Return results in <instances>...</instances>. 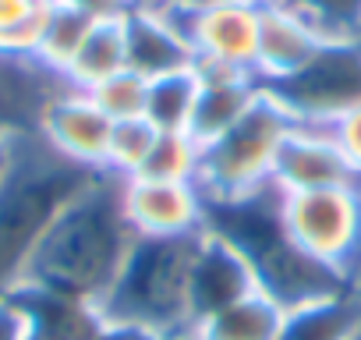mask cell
<instances>
[{
  "label": "cell",
  "mask_w": 361,
  "mask_h": 340,
  "mask_svg": "<svg viewBox=\"0 0 361 340\" xmlns=\"http://www.w3.org/2000/svg\"><path fill=\"white\" fill-rule=\"evenodd\" d=\"M135 238L124 217V181L103 170L57 213L25 280L99 305Z\"/></svg>",
  "instance_id": "6da1fadb"
},
{
  "label": "cell",
  "mask_w": 361,
  "mask_h": 340,
  "mask_svg": "<svg viewBox=\"0 0 361 340\" xmlns=\"http://www.w3.org/2000/svg\"><path fill=\"white\" fill-rule=\"evenodd\" d=\"M206 231L227 238L248 259L259 291L269 294L287 312L354 287L350 273L294 245V238L283 227L276 185H266L238 199L206 202Z\"/></svg>",
  "instance_id": "7a4b0ae2"
},
{
  "label": "cell",
  "mask_w": 361,
  "mask_h": 340,
  "mask_svg": "<svg viewBox=\"0 0 361 340\" xmlns=\"http://www.w3.org/2000/svg\"><path fill=\"white\" fill-rule=\"evenodd\" d=\"M103 170L57 156L36 131L22 135L11 178L0 185V301L15 294L57 213Z\"/></svg>",
  "instance_id": "3957f363"
},
{
  "label": "cell",
  "mask_w": 361,
  "mask_h": 340,
  "mask_svg": "<svg viewBox=\"0 0 361 340\" xmlns=\"http://www.w3.org/2000/svg\"><path fill=\"white\" fill-rule=\"evenodd\" d=\"M199 234L135 238L121 273L114 277L110 291L99 298L103 322H124L177 340H195L188 280H192V255Z\"/></svg>",
  "instance_id": "277c9868"
},
{
  "label": "cell",
  "mask_w": 361,
  "mask_h": 340,
  "mask_svg": "<svg viewBox=\"0 0 361 340\" xmlns=\"http://www.w3.org/2000/svg\"><path fill=\"white\" fill-rule=\"evenodd\" d=\"M290 128H294V117L269 92H262L255 107L231 131L202 145L199 188L206 202L238 199V195L273 185V166Z\"/></svg>",
  "instance_id": "5b68a950"
},
{
  "label": "cell",
  "mask_w": 361,
  "mask_h": 340,
  "mask_svg": "<svg viewBox=\"0 0 361 340\" xmlns=\"http://www.w3.org/2000/svg\"><path fill=\"white\" fill-rule=\"evenodd\" d=\"M280 213L298 248L350 277L361 273V185L280 192Z\"/></svg>",
  "instance_id": "8992f818"
},
{
  "label": "cell",
  "mask_w": 361,
  "mask_h": 340,
  "mask_svg": "<svg viewBox=\"0 0 361 340\" xmlns=\"http://www.w3.org/2000/svg\"><path fill=\"white\" fill-rule=\"evenodd\" d=\"M124 217L138 238H192L206 231V195L195 181H124Z\"/></svg>",
  "instance_id": "52a82bcc"
},
{
  "label": "cell",
  "mask_w": 361,
  "mask_h": 340,
  "mask_svg": "<svg viewBox=\"0 0 361 340\" xmlns=\"http://www.w3.org/2000/svg\"><path fill=\"white\" fill-rule=\"evenodd\" d=\"M333 43L305 11H298L287 0H262L259 4V57L255 75L262 85L283 82L308 68L326 47Z\"/></svg>",
  "instance_id": "ba28073f"
},
{
  "label": "cell",
  "mask_w": 361,
  "mask_h": 340,
  "mask_svg": "<svg viewBox=\"0 0 361 340\" xmlns=\"http://www.w3.org/2000/svg\"><path fill=\"white\" fill-rule=\"evenodd\" d=\"M36 135L68 163H78L85 170H106V149H110V135H114V121L96 107V99L89 92L78 89H61L39 124Z\"/></svg>",
  "instance_id": "9c48e42d"
},
{
  "label": "cell",
  "mask_w": 361,
  "mask_h": 340,
  "mask_svg": "<svg viewBox=\"0 0 361 340\" xmlns=\"http://www.w3.org/2000/svg\"><path fill=\"white\" fill-rule=\"evenodd\" d=\"M255 291H259V284H255L248 259L227 238L202 231L195 241L192 280H188V305H192L195 336L213 315H220L224 308L238 305L241 298H248Z\"/></svg>",
  "instance_id": "30bf717a"
},
{
  "label": "cell",
  "mask_w": 361,
  "mask_h": 340,
  "mask_svg": "<svg viewBox=\"0 0 361 340\" xmlns=\"http://www.w3.org/2000/svg\"><path fill=\"white\" fill-rule=\"evenodd\" d=\"M188 32L195 61L234 64L255 71L259 57V4H213V8H177Z\"/></svg>",
  "instance_id": "8fae6325"
},
{
  "label": "cell",
  "mask_w": 361,
  "mask_h": 340,
  "mask_svg": "<svg viewBox=\"0 0 361 340\" xmlns=\"http://www.w3.org/2000/svg\"><path fill=\"white\" fill-rule=\"evenodd\" d=\"M273 185L280 192H308V188H333V185H361L350 163L343 159L340 145L333 142L326 124L294 121L290 135L280 145Z\"/></svg>",
  "instance_id": "7c38bea8"
},
{
  "label": "cell",
  "mask_w": 361,
  "mask_h": 340,
  "mask_svg": "<svg viewBox=\"0 0 361 340\" xmlns=\"http://www.w3.org/2000/svg\"><path fill=\"white\" fill-rule=\"evenodd\" d=\"M199 75V99L192 114V135L209 145L224 131H231L266 92L255 71L234 68V64H216V61H195Z\"/></svg>",
  "instance_id": "4fadbf2b"
},
{
  "label": "cell",
  "mask_w": 361,
  "mask_h": 340,
  "mask_svg": "<svg viewBox=\"0 0 361 340\" xmlns=\"http://www.w3.org/2000/svg\"><path fill=\"white\" fill-rule=\"evenodd\" d=\"M177 8H170V11H131L124 18L128 68L138 71L149 82L173 75V71L195 68V50L188 43L185 25H180Z\"/></svg>",
  "instance_id": "5bb4252c"
},
{
  "label": "cell",
  "mask_w": 361,
  "mask_h": 340,
  "mask_svg": "<svg viewBox=\"0 0 361 340\" xmlns=\"http://www.w3.org/2000/svg\"><path fill=\"white\" fill-rule=\"evenodd\" d=\"M8 298L18 305L25 329H29V340H96L103 329L99 305L82 301L75 294L25 280Z\"/></svg>",
  "instance_id": "9a60e30c"
},
{
  "label": "cell",
  "mask_w": 361,
  "mask_h": 340,
  "mask_svg": "<svg viewBox=\"0 0 361 340\" xmlns=\"http://www.w3.org/2000/svg\"><path fill=\"white\" fill-rule=\"evenodd\" d=\"M68 89L61 75H50L29 57H0V128L36 131L47 103Z\"/></svg>",
  "instance_id": "2e32d148"
},
{
  "label": "cell",
  "mask_w": 361,
  "mask_h": 340,
  "mask_svg": "<svg viewBox=\"0 0 361 340\" xmlns=\"http://www.w3.org/2000/svg\"><path fill=\"white\" fill-rule=\"evenodd\" d=\"M361 329V291L350 287L343 294L308 301L283 315L276 340H354Z\"/></svg>",
  "instance_id": "e0dca14e"
},
{
  "label": "cell",
  "mask_w": 361,
  "mask_h": 340,
  "mask_svg": "<svg viewBox=\"0 0 361 340\" xmlns=\"http://www.w3.org/2000/svg\"><path fill=\"white\" fill-rule=\"evenodd\" d=\"M124 68H128L124 18H103V22H92L85 43L78 47L71 68L64 71V82L78 92H92L96 85L121 75Z\"/></svg>",
  "instance_id": "ac0fdd59"
},
{
  "label": "cell",
  "mask_w": 361,
  "mask_h": 340,
  "mask_svg": "<svg viewBox=\"0 0 361 340\" xmlns=\"http://www.w3.org/2000/svg\"><path fill=\"white\" fill-rule=\"evenodd\" d=\"M287 308L276 305L269 294L255 291L248 298H241L238 305L224 308L220 315H213L195 340H276L280 326H283Z\"/></svg>",
  "instance_id": "d6986e66"
},
{
  "label": "cell",
  "mask_w": 361,
  "mask_h": 340,
  "mask_svg": "<svg viewBox=\"0 0 361 340\" xmlns=\"http://www.w3.org/2000/svg\"><path fill=\"white\" fill-rule=\"evenodd\" d=\"M96 18H89L85 11H78L75 4H68V0H54V8L43 22V32H39V43H36V54L32 61L39 68H47L50 75H61L71 68L78 47L85 43L89 29H92Z\"/></svg>",
  "instance_id": "ffe728a7"
},
{
  "label": "cell",
  "mask_w": 361,
  "mask_h": 340,
  "mask_svg": "<svg viewBox=\"0 0 361 340\" xmlns=\"http://www.w3.org/2000/svg\"><path fill=\"white\" fill-rule=\"evenodd\" d=\"M195 99H199V75H195V68L152 78L149 82L145 121L156 131H188L192 128V114H195Z\"/></svg>",
  "instance_id": "44dd1931"
},
{
  "label": "cell",
  "mask_w": 361,
  "mask_h": 340,
  "mask_svg": "<svg viewBox=\"0 0 361 340\" xmlns=\"http://www.w3.org/2000/svg\"><path fill=\"white\" fill-rule=\"evenodd\" d=\"M202 170V142L192 131H159L149 163L138 178H156V181H195L199 185Z\"/></svg>",
  "instance_id": "7402d4cb"
},
{
  "label": "cell",
  "mask_w": 361,
  "mask_h": 340,
  "mask_svg": "<svg viewBox=\"0 0 361 340\" xmlns=\"http://www.w3.org/2000/svg\"><path fill=\"white\" fill-rule=\"evenodd\" d=\"M50 8L54 0H0V57L32 61Z\"/></svg>",
  "instance_id": "603a6c76"
},
{
  "label": "cell",
  "mask_w": 361,
  "mask_h": 340,
  "mask_svg": "<svg viewBox=\"0 0 361 340\" xmlns=\"http://www.w3.org/2000/svg\"><path fill=\"white\" fill-rule=\"evenodd\" d=\"M156 138H159V131L145 117L117 121L114 135H110V149H106V174H114L117 181L138 178L145 170V163H149V152H152Z\"/></svg>",
  "instance_id": "cb8c5ba5"
},
{
  "label": "cell",
  "mask_w": 361,
  "mask_h": 340,
  "mask_svg": "<svg viewBox=\"0 0 361 340\" xmlns=\"http://www.w3.org/2000/svg\"><path fill=\"white\" fill-rule=\"evenodd\" d=\"M96 99V107L117 124V121H135L145 117V103H149V78H142L138 71L124 68L121 75L106 78L103 85H96L89 92Z\"/></svg>",
  "instance_id": "d4e9b609"
},
{
  "label": "cell",
  "mask_w": 361,
  "mask_h": 340,
  "mask_svg": "<svg viewBox=\"0 0 361 340\" xmlns=\"http://www.w3.org/2000/svg\"><path fill=\"white\" fill-rule=\"evenodd\" d=\"M287 4L305 11L333 40H357L361 36V0H287Z\"/></svg>",
  "instance_id": "484cf974"
},
{
  "label": "cell",
  "mask_w": 361,
  "mask_h": 340,
  "mask_svg": "<svg viewBox=\"0 0 361 340\" xmlns=\"http://www.w3.org/2000/svg\"><path fill=\"white\" fill-rule=\"evenodd\" d=\"M326 128H329L333 142L340 145L343 159L350 163L354 178L361 181V103H357V107H350V110H343L340 117H333Z\"/></svg>",
  "instance_id": "4316f807"
},
{
  "label": "cell",
  "mask_w": 361,
  "mask_h": 340,
  "mask_svg": "<svg viewBox=\"0 0 361 340\" xmlns=\"http://www.w3.org/2000/svg\"><path fill=\"white\" fill-rule=\"evenodd\" d=\"M78 11H85L89 18L103 22V18H128L131 15V0H68Z\"/></svg>",
  "instance_id": "83f0119b"
},
{
  "label": "cell",
  "mask_w": 361,
  "mask_h": 340,
  "mask_svg": "<svg viewBox=\"0 0 361 340\" xmlns=\"http://www.w3.org/2000/svg\"><path fill=\"white\" fill-rule=\"evenodd\" d=\"M0 340H29L25 319H22V312L11 298L0 301Z\"/></svg>",
  "instance_id": "f1b7e54d"
},
{
  "label": "cell",
  "mask_w": 361,
  "mask_h": 340,
  "mask_svg": "<svg viewBox=\"0 0 361 340\" xmlns=\"http://www.w3.org/2000/svg\"><path fill=\"white\" fill-rule=\"evenodd\" d=\"M96 340H177V336H163V333H152L142 326H124V322H103Z\"/></svg>",
  "instance_id": "f546056e"
},
{
  "label": "cell",
  "mask_w": 361,
  "mask_h": 340,
  "mask_svg": "<svg viewBox=\"0 0 361 340\" xmlns=\"http://www.w3.org/2000/svg\"><path fill=\"white\" fill-rule=\"evenodd\" d=\"M22 135H25V131H8V128H0V185H4V181L11 178V170H15Z\"/></svg>",
  "instance_id": "4dcf8cb0"
},
{
  "label": "cell",
  "mask_w": 361,
  "mask_h": 340,
  "mask_svg": "<svg viewBox=\"0 0 361 340\" xmlns=\"http://www.w3.org/2000/svg\"><path fill=\"white\" fill-rule=\"evenodd\" d=\"M213 4H262V0H180V8H213Z\"/></svg>",
  "instance_id": "1f68e13d"
},
{
  "label": "cell",
  "mask_w": 361,
  "mask_h": 340,
  "mask_svg": "<svg viewBox=\"0 0 361 340\" xmlns=\"http://www.w3.org/2000/svg\"><path fill=\"white\" fill-rule=\"evenodd\" d=\"M354 287H357V291H361V277H357V280H354Z\"/></svg>",
  "instance_id": "d6a6232c"
},
{
  "label": "cell",
  "mask_w": 361,
  "mask_h": 340,
  "mask_svg": "<svg viewBox=\"0 0 361 340\" xmlns=\"http://www.w3.org/2000/svg\"><path fill=\"white\" fill-rule=\"evenodd\" d=\"M354 340H361V329H357V333H354Z\"/></svg>",
  "instance_id": "836d02e7"
},
{
  "label": "cell",
  "mask_w": 361,
  "mask_h": 340,
  "mask_svg": "<svg viewBox=\"0 0 361 340\" xmlns=\"http://www.w3.org/2000/svg\"><path fill=\"white\" fill-rule=\"evenodd\" d=\"M357 277H361V273H357ZM357 277H354V280H357Z\"/></svg>",
  "instance_id": "e575fe53"
}]
</instances>
